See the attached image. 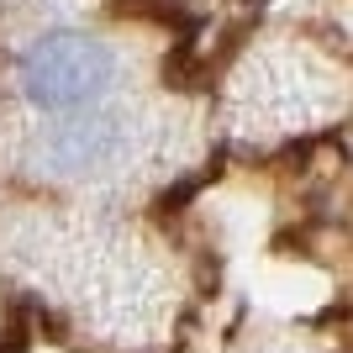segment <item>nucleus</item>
I'll list each match as a JSON object with an SVG mask.
<instances>
[{
	"label": "nucleus",
	"mask_w": 353,
	"mask_h": 353,
	"mask_svg": "<svg viewBox=\"0 0 353 353\" xmlns=\"http://www.w3.org/2000/svg\"><path fill=\"white\" fill-rule=\"evenodd\" d=\"M111 79H117V53L101 37H90V32H48L21 59L27 101L53 111V117L95 105L111 90Z\"/></svg>",
	"instance_id": "f257e3e1"
},
{
	"label": "nucleus",
	"mask_w": 353,
	"mask_h": 353,
	"mask_svg": "<svg viewBox=\"0 0 353 353\" xmlns=\"http://www.w3.org/2000/svg\"><path fill=\"white\" fill-rule=\"evenodd\" d=\"M132 148V117L121 111H63V121H53L37 143V163L48 174L63 179H85V174H105L111 163L127 159Z\"/></svg>",
	"instance_id": "f03ea898"
}]
</instances>
